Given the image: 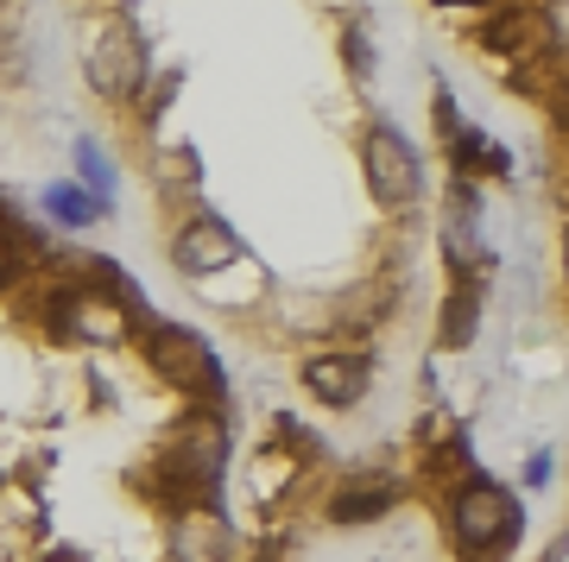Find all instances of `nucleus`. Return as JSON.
<instances>
[{
    "label": "nucleus",
    "mask_w": 569,
    "mask_h": 562,
    "mask_svg": "<svg viewBox=\"0 0 569 562\" xmlns=\"http://www.w3.org/2000/svg\"><path fill=\"white\" fill-rule=\"evenodd\" d=\"M13 272H20V247L0 234V284H13Z\"/></svg>",
    "instance_id": "9b49d317"
},
{
    "label": "nucleus",
    "mask_w": 569,
    "mask_h": 562,
    "mask_svg": "<svg viewBox=\"0 0 569 562\" xmlns=\"http://www.w3.org/2000/svg\"><path fill=\"white\" fill-rule=\"evenodd\" d=\"M437 7H488V0H437Z\"/></svg>",
    "instance_id": "f8f14e48"
},
{
    "label": "nucleus",
    "mask_w": 569,
    "mask_h": 562,
    "mask_svg": "<svg viewBox=\"0 0 569 562\" xmlns=\"http://www.w3.org/2000/svg\"><path fill=\"white\" fill-rule=\"evenodd\" d=\"M305 385L342 411V404H355L367 392V361L361 354H317V361H305Z\"/></svg>",
    "instance_id": "423d86ee"
},
{
    "label": "nucleus",
    "mask_w": 569,
    "mask_h": 562,
    "mask_svg": "<svg viewBox=\"0 0 569 562\" xmlns=\"http://www.w3.org/2000/svg\"><path fill=\"white\" fill-rule=\"evenodd\" d=\"M146 361H152V373H159L164 385H178V392H190V399H222V392H228L222 361H216L209 342H203V335H190V329L159 322V329H152V342H146Z\"/></svg>",
    "instance_id": "f03ea898"
},
{
    "label": "nucleus",
    "mask_w": 569,
    "mask_h": 562,
    "mask_svg": "<svg viewBox=\"0 0 569 562\" xmlns=\"http://www.w3.org/2000/svg\"><path fill=\"white\" fill-rule=\"evenodd\" d=\"M146 70H152V63H146V39L127 20L96 32V44H89V82H96L102 96H133L146 82Z\"/></svg>",
    "instance_id": "20e7f679"
},
{
    "label": "nucleus",
    "mask_w": 569,
    "mask_h": 562,
    "mask_svg": "<svg viewBox=\"0 0 569 562\" xmlns=\"http://www.w3.org/2000/svg\"><path fill=\"white\" fill-rule=\"evenodd\" d=\"M387 500H392V486L380 481V474H367V481H348L336 500H329V512L342 524H361V519H373V512H387Z\"/></svg>",
    "instance_id": "0eeeda50"
},
{
    "label": "nucleus",
    "mask_w": 569,
    "mask_h": 562,
    "mask_svg": "<svg viewBox=\"0 0 569 562\" xmlns=\"http://www.w3.org/2000/svg\"><path fill=\"white\" fill-rule=\"evenodd\" d=\"M449 531H456V543H462L468 556H493V550H507L519 538V505L493 481H468L449 500Z\"/></svg>",
    "instance_id": "f257e3e1"
},
{
    "label": "nucleus",
    "mask_w": 569,
    "mask_h": 562,
    "mask_svg": "<svg viewBox=\"0 0 569 562\" xmlns=\"http://www.w3.org/2000/svg\"><path fill=\"white\" fill-rule=\"evenodd\" d=\"M44 209H51L58 221H70V228H89L108 202L96 197V190H82V183H51V190H44Z\"/></svg>",
    "instance_id": "6e6552de"
},
{
    "label": "nucleus",
    "mask_w": 569,
    "mask_h": 562,
    "mask_svg": "<svg viewBox=\"0 0 569 562\" xmlns=\"http://www.w3.org/2000/svg\"><path fill=\"white\" fill-rule=\"evenodd\" d=\"M367 164V190L380 197V209H411L418 190H425V164H418V145L399 133V127H373L361 145Z\"/></svg>",
    "instance_id": "7ed1b4c3"
},
{
    "label": "nucleus",
    "mask_w": 569,
    "mask_h": 562,
    "mask_svg": "<svg viewBox=\"0 0 569 562\" xmlns=\"http://www.w3.org/2000/svg\"><path fill=\"white\" fill-rule=\"evenodd\" d=\"M171 260H178V272H190V279H209V272H222V265L241 260V241L228 234V221L197 215L178 241H171Z\"/></svg>",
    "instance_id": "39448f33"
},
{
    "label": "nucleus",
    "mask_w": 569,
    "mask_h": 562,
    "mask_svg": "<svg viewBox=\"0 0 569 562\" xmlns=\"http://www.w3.org/2000/svg\"><path fill=\"white\" fill-rule=\"evenodd\" d=\"M77 329L96 342H114V335H127V310L108 298H77Z\"/></svg>",
    "instance_id": "1a4fd4ad"
},
{
    "label": "nucleus",
    "mask_w": 569,
    "mask_h": 562,
    "mask_svg": "<svg viewBox=\"0 0 569 562\" xmlns=\"http://www.w3.org/2000/svg\"><path fill=\"white\" fill-rule=\"evenodd\" d=\"M77 164H82V178H89L82 190H96V197L108 202V183H114V171H108V159H102V152H96L89 140H82V145H77Z\"/></svg>",
    "instance_id": "9d476101"
}]
</instances>
